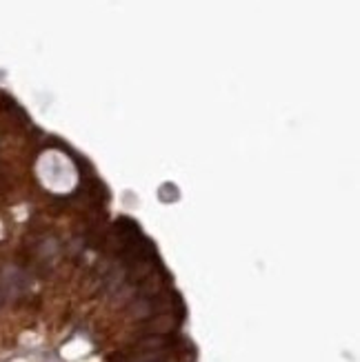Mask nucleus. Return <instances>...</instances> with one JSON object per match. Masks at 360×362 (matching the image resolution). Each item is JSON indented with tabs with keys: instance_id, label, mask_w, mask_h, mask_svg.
Masks as SVG:
<instances>
[{
	"instance_id": "1",
	"label": "nucleus",
	"mask_w": 360,
	"mask_h": 362,
	"mask_svg": "<svg viewBox=\"0 0 360 362\" xmlns=\"http://www.w3.org/2000/svg\"><path fill=\"white\" fill-rule=\"evenodd\" d=\"M158 198H160L162 202H176L180 198V191H178V187L176 185H162L160 189H158Z\"/></svg>"
}]
</instances>
